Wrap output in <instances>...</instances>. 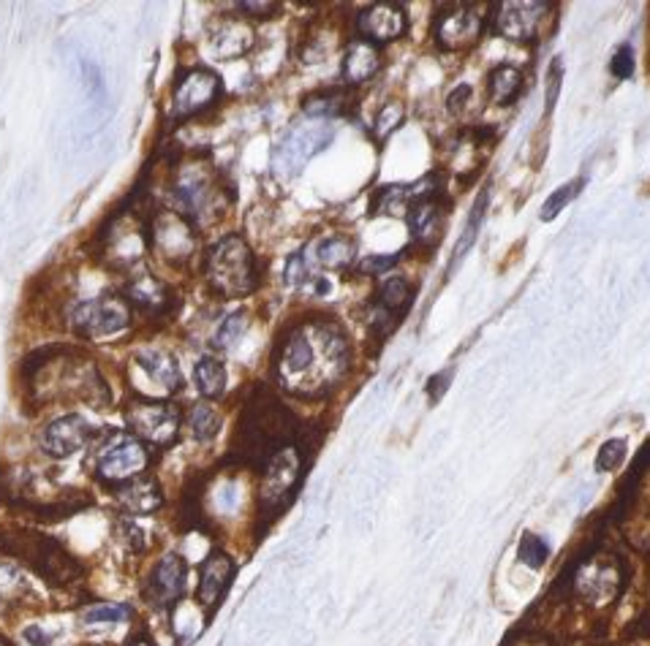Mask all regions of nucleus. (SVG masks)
Listing matches in <instances>:
<instances>
[{
    "instance_id": "nucleus-20",
    "label": "nucleus",
    "mask_w": 650,
    "mask_h": 646,
    "mask_svg": "<svg viewBox=\"0 0 650 646\" xmlns=\"http://www.w3.org/2000/svg\"><path fill=\"white\" fill-rule=\"evenodd\" d=\"M237 573V565L229 557L227 552H210V557L205 560L199 567V587H196V600L205 606L207 611L216 609L223 600L227 589L232 587V578Z\"/></svg>"
},
{
    "instance_id": "nucleus-28",
    "label": "nucleus",
    "mask_w": 650,
    "mask_h": 646,
    "mask_svg": "<svg viewBox=\"0 0 650 646\" xmlns=\"http://www.w3.org/2000/svg\"><path fill=\"white\" fill-rule=\"evenodd\" d=\"M357 258V245L349 237H327L313 245V261L324 269H346Z\"/></svg>"
},
{
    "instance_id": "nucleus-47",
    "label": "nucleus",
    "mask_w": 650,
    "mask_h": 646,
    "mask_svg": "<svg viewBox=\"0 0 650 646\" xmlns=\"http://www.w3.org/2000/svg\"><path fill=\"white\" fill-rule=\"evenodd\" d=\"M468 98H471V87H468V84H461V87H455L450 93V98H446V106H450L452 111H461L463 104Z\"/></svg>"
},
{
    "instance_id": "nucleus-17",
    "label": "nucleus",
    "mask_w": 650,
    "mask_h": 646,
    "mask_svg": "<svg viewBox=\"0 0 650 646\" xmlns=\"http://www.w3.org/2000/svg\"><path fill=\"white\" fill-rule=\"evenodd\" d=\"M446 201L444 193H441V185L436 183L433 188L425 190L406 212V221L411 226V234L417 243L422 245H436L441 237V223H444Z\"/></svg>"
},
{
    "instance_id": "nucleus-1",
    "label": "nucleus",
    "mask_w": 650,
    "mask_h": 646,
    "mask_svg": "<svg viewBox=\"0 0 650 646\" xmlns=\"http://www.w3.org/2000/svg\"><path fill=\"white\" fill-rule=\"evenodd\" d=\"M351 351L344 329L327 318H302L289 326L272 353V375L280 389L300 400L329 395L349 373Z\"/></svg>"
},
{
    "instance_id": "nucleus-22",
    "label": "nucleus",
    "mask_w": 650,
    "mask_h": 646,
    "mask_svg": "<svg viewBox=\"0 0 650 646\" xmlns=\"http://www.w3.org/2000/svg\"><path fill=\"white\" fill-rule=\"evenodd\" d=\"M126 302L131 305V310L137 307V310L148 313V316H166L175 307L172 291L150 272H139L128 280Z\"/></svg>"
},
{
    "instance_id": "nucleus-11",
    "label": "nucleus",
    "mask_w": 650,
    "mask_h": 646,
    "mask_svg": "<svg viewBox=\"0 0 650 646\" xmlns=\"http://www.w3.org/2000/svg\"><path fill=\"white\" fill-rule=\"evenodd\" d=\"M196 228L177 210H159L150 218V247L172 267H183L196 252Z\"/></svg>"
},
{
    "instance_id": "nucleus-34",
    "label": "nucleus",
    "mask_w": 650,
    "mask_h": 646,
    "mask_svg": "<svg viewBox=\"0 0 650 646\" xmlns=\"http://www.w3.org/2000/svg\"><path fill=\"white\" fill-rule=\"evenodd\" d=\"M188 426L190 432H194L196 441L207 443L221 432V415H218V410L212 408V404L196 402L194 408L188 410Z\"/></svg>"
},
{
    "instance_id": "nucleus-9",
    "label": "nucleus",
    "mask_w": 650,
    "mask_h": 646,
    "mask_svg": "<svg viewBox=\"0 0 650 646\" xmlns=\"http://www.w3.org/2000/svg\"><path fill=\"white\" fill-rule=\"evenodd\" d=\"M221 188L212 179L207 163H186L175 179V201L181 207V215L190 223H205L210 212H218L221 201Z\"/></svg>"
},
{
    "instance_id": "nucleus-48",
    "label": "nucleus",
    "mask_w": 650,
    "mask_h": 646,
    "mask_svg": "<svg viewBox=\"0 0 650 646\" xmlns=\"http://www.w3.org/2000/svg\"><path fill=\"white\" fill-rule=\"evenodd\" d=\"M126 646H159L153 642V636H150L148 631H137L131 633V638H128Z\"/></svg>"
},
{
    "instance_id": "nucleus-31",
    "label": "nucleus",
    "mask_w": 650,
    "mask_h": 646,
    "mask_svg": "<svg viewBox=\"0 0 650 646\" xmlns=\"http://www.w3.org/2000/svg\"><path fill=\"white\" fill-rule=\"evenodd\" d=\"M414 302V289L408 285V280L403 278H390L379 291V305L384 307L386 313H392L395 318H401L403 313L411 307Z\"/></svg>"
},
{
    "instance_id": "nucleus-19",
    "label": "nucleus",
    "mask_w": 650,
    "mask_h": 646,
    "mask_svg": "<svg viewBox=\"0 0 650 646\" xmlns=\"http://www.w3.org/2000/svg\"><path fill=\"white\" fill-rule=\"evenodd\" d=\"M545 11H550V3H501L498 5L496 25L501 31V36H507L509 42H531L539 33Z\"/></svg>"
},
{
    "instance_id": "nucleus-43",
    "label": "nucleus",
    "mask_w": 650,
    "mask_h": 646,
    "mask_svg": "<svg viewBox=\"0 0 650 646\" xmlns=\"http://www.w3.org/2000/svg\"><path fill=\"white\" fill-rule=\"evenodd\" d=\"M610 71H613L618 80H629L631 74H635V52H631V47H620L618 52H615L613 63H610Z\"/></svg>"
},
{
    "instance_id": "nucleus-41",
    "label": "nucleus",
    "mask_w": 650,
    "mask_h": 646,
    "mask_svg": "<svg viewBox=\"0 0 650 646\" xmlns=\"http://www.w3.org/2000/svg\"><path fill=\"white\" fill-rule=\"evenodd\" d=\"M580 190H582V179H571V183H566L564 188H558L556 193L545 201V207H542V215H539L542 221H553V218H556L577 193H580Z\"/></svg>"
},
{
    "instance_id": "nucleus-39",
    "label": "nucleus",
    "mask_w": 650,
    "mask_h": 646,
    "mask_svg": "<svg viewBox=\"0 0 650 646\" xmlns=\"http://www.w3.org/2000/svg\"><path fill=\"white\" fill-rule=\"evenodd\" d=\"M115 532H117V541L126 547V552L139 554L148 549V543H144V532L139 530L137 521H131V516H120V519L115 521Z\"/></svg>"
},
{
    "instance_id": "nucleus-26",
    "label": "nucleus",
    "mask_w": 650,
    "mask_h": 646,
    "mask_svg": "<svg viewBox=\"0 0 650 646\" xmlns=\"http://www.w3.org/2000/svg\"><path fill=\"white\" fill-rule=\"evenodd\" d=\"M254 47V27L240 20H223L218 31H212V49L221 60H234Z\"/></svg>"
},
{
    "instance_id": "nucleus-27",
    "label": "nucleus",
    "mask_w": 650,
    "mask_h": 646,
    "mask_svg": "<svg viewBox=\"0 0 650 646\" xmlns=\"http://www.w3.org/2000/svg\"><path fill=\"white\" fill-rule=\"evenodd\" d=\"M27 600H33V589L25 573L9 563H0V614L20 609Z\"/></svg>"
},
{
    "instance_id": "nucleus-10",
    "label": "nucleus",
    "mask_w": 650,
    "mask_h": 646,
    "mask_svg": "<svg viewBox=\"0 0 650 646\" xmlns=\"http://www.w3.org/2000/svg\"><path fill=\"white\" fill-rule=\"evenodd\" d=\"M150 247V228L139 223L131 212H115L109 218V226L101 234V252L112 269H128L142 258Z\"/></svg>"
},
{
    "instance_id": "nucleus-18",
    "label": "nucleus",
    "mask_w": 650,
    "mask_h": 646,
    "mask_svg": "<svg viewBox=\"0 0 650 646\" xmlns=\"http://www.w3.org/2000/svg\"><path fill=\"white\" fill-rule=\"evenodd\" d=\"M134 369L142 375L144 380L155 386L161 395H177L183 389V375L177 367V359L172 353L161 351V348H144V351L134 353Z\"/></svg>"
},
{
    "instance_id": "nucleus-8",
    "label": "nucleus",
    "mask_w": 650,
    "mask_h": 646,
    "mask_svg": "<svg viewBox=\"0 0 650 646\" xmlns=\"http://www.w3.org/2000/svg\"><path fill=\"white\" fill-rule=\"evenodd\" d=\"M335 126L329 120H313L305 126H297L286 133L278 142L276 153H272V168L283 177H294L302 172L307 161L313 155H318L322 150H327V144L333 142Z\"/></svg>"
},
{
    "instance_id": "nucleus-33",
    "label": "nucleus",
    "mask_w": 650,
    "mask_h": 646,
    "mask_svg": "<svg viewBox=\"0 0 650 646\" xmlns=\"http://www.w3.org/2000/svg\"><path fill=\"white\" fill-rule=\"evenodd\" d=\"M344 93L340 90H324V93L307 95L302 109L311 120H333V117L344 115Z\"/></svg>"
},
{
    "instance_id": "nucleus-6",
    "label": "nucleus",
    "mask_w": 650,
    "mask_h": 646,
    "mask_svg": "<svg viewBox=\"0 0 650 646\" xmlns=\"http://www.w3.org/2000/svg\"><path fill=\"white\" fill-rule=\"evenodd\" d=\"M126 424L128 432L134 437H139L144 446L166 451L177 441V435H181L183 413L166 400L134 395L126 402Z\"/></svg>"
},
{
    "instance_id": "nucleus-35",
    "label": "nucleus",
    "mask_w": 650,
    "mask_h": 646,
    "mask_svg": "<svg viewBox=\"0 0 650 646\" xmlns=\"http://www.w3.org/2000/svg\"><path fill=\"white\" fill-rule=\"evenodd\" d=\"M134 616V609L128 603H93L88 609H82V622L85 625H123Z\"/></svg>"
},
{
    "instance_id": "nucleus-4",
    "label": "nucleus",
    "mask_w": 650,
    "mask_h": 646,
    "mask_svg": "<svg viewBox=\"0 0 650 646\" xmlns=\"http://www.w3.org/2000/svg\"><path fill=\"white\" fill-rule=\"evenodd\" d=\"M205 278L207 285L223 299H243L254 294L259 285L254 250L240 234L218 239L205 258Z\"/></svg>"
},
{
    "instance_id": "nucleus-40",
    "label": "nucleus",
    "mask_w": 650,
    "mask_h": 646,
    "mask_svg": "<svg viewBox=\"0 0 650 646\" xmlns=\"http://www.w3.org/2000/svg\"><path fill=\"white\" fill-rule=\"evenodd\" d=\"M245 329H248V316H245V313H234V316H229L227 321L221 324V329L216 331V340H212V345L232 348L234 342L245 334Z\"/></svg>"
},
{
    "instance_id": "nucleus-12",
    "label": "nucleus",
    "mask_w": 650,
    "mask_h": 646,
    "mask_svg": "<svg viewBox=\"0 0 650 646\" xmlns=\"http://www.w3.org/2000/svg\"><path fill=\"white\" fill-rule=\"evenodd\" d=\"M223 93V82L210 69H188L177 77L172 90V120H188L199 111L218 104Z\"/></svg>"
},
{
    "instance_id": "nucleus-16",
    "label": "nucleus",
    "mask_w": 650,
    "mask_h": 646,
    "mask_svg": "<svg viewBox=\"0 0 650 646\" xmlns=\"http://www.w3.org/2000/svg\"><path fill=\"white\" fill-rule=\"evenodd\" d=\"M362 38L379 47V44L397 42L408 31V14L401 3H373L357 16Z\"/></svg>"
},
{
    "instance_id": "nucleus-32",
    "label": "nucleus",
    "mask_w": 650,
    "mask_h": 646,
    "mask_svg": "<svg viewBox=\"0 0 650 646\" xmlns=\"http://www.w3.org/2000/svg\"><path fill=\"white\" fill-rule=\"evenodd\" d=\"M487 201H490V190H481L479 199H476V201H474V207H471V215H468V221H465V228H463L461 239H457L455 252H452V269H455L457 263L463 261V256H465V252H468V247L474 245L476 234H479L481 221H485Z\"/></svg>"
},
{
    "instance_id": "nucleus-15",
    "label": "nucleus",
    "mask_w": 650,
    "mask_h": 646,
    "mask_svg": "<svg viewBox=\"0 0 650 646\" xmlns=\"http://www.w3.org/2000/svg\"><path fill=\"white\" fill-rule=\"evenodd\" d=\"M302 475V459L294 446L280 451L265 465V484H262V505L270 510L283 508L289 497L294 494Z\"/></svg>"
},
{
    "instance_id": "nucleus-45",
    "label": "nucleus",
    "mask_w": 650,
    "mask_h": 646,
    "mask_svg": "<svg viewBox=\"0 0 650 646\" xmlns=\"http://www.w3.org/2000/svg\"><path fill=\"white\" fill-rule=\"evenodd\" d=\"M560 71H564V63H560V58L556 63L550 66V84H547V111L556 106V98H558V87H560Z\"/></svg>"
},
{
    "instance_id": "nucleus-25",
    "label": "nucleus",
    "mask_w": 650,
    "mask_h": 646,
    "mask_svg": "<svg viewBox=\"0 0 650 646\" xmlns=\"http://www.w3.org/2000/svg\"><path fill=\"white\" fill-rule=\"evenodd\" d=\"M381 69V49L375 44L365 42V38H357L351 42V47L346 49L344 58V80L346 84H362L371 77L379 74Z\"/></svg>"
},
{
    "instance_id": "nucleus-29",
    "label": "nucleus",
    "mask_w": 650,
    "mask_h": 646,
    "mask_svg": "<svg viewBox=\"0 0 650 646\" xmlns=\"http://www.w3.org/2000/svg\"><path fill=\"white\" fill-rule=\"evenodd\" d=\"M194 384L205 400H218L227 391V367L216 356H201L194 367Z\"/></svg>"
},
{
    "instance_id": "nucleus-44",
    "label": "nucleus",
    "mask_w": 650,
    "mask_h": 646,
    "mask_svg": "<svg viewBox=\"0 0 650 646\" xmlns=\"http://www.w3.org/2000/svg\"><path fill=\"white\" fill-rule=\"evenodd\" d=\"M240 11H245L248 16H256V20H270V16H278L280 5L278 3H240Z\"/></svg>"
},
{
    "instance_id": "nucleus-46",
    "label": "nucleus",
    "mask_w": 650,
    "mask_h": 646,
    "mask_svg": "<svg viewBox=\"0 0 650 646\" xmlns=\"http://www.w3.org/2000/svg\"><path fill=\"white\" fill-rule=\"evenodd\" d=\"M450 378H452V369H450V373H439V375H436V378H430V384H428L430 402H439L441 400V395H444V391L450 389Z\"/></svg>"
},
{
    "instance_id": "nucleus-7",
    "label": "nucleus",
    "mask_w": 650,
    "mask_h": 646,
    "mask_svg": "<svg viewBox=\"0 0 650 646\" xmlns=\"http://www.w3.org/2000/svg\"><path fill=\"white\" fill-rule=\"evenodd\" d=\"M134 310L120 294H101L95 299L80 302L71 310V329L85 340H104V337H115L131 326Z\"/></svg>"
},
{
    "instance_id": "nucleus-14",
    "label": "nucleus",
    "mask_w": 650,
    "mask_h": 646,
    "mask_svg": "<svg viewBox=\"0 0 650 646\" xmlns=\"http://www.w3.org/2000/svg\"><path fill=\"white\" fill-rule=\"evenodd\" d=\"M186 560L177 552H170L153 565V571H150L148 582H144V600H148L153 609H172V606L181 603V598L186 595Z\"/></svg>"
},
{
    "instance_id": "nucleus-36",
    "label": "nucleus",
    "mask_w": 650,
    "mask_h": 646,
    "mask_svg": "<svg viewBox=\"0 0 650 646\" xmlns=\"http://www.w3.org/2000/svg\"><path fill=\"white\" fill-rule=\"evenodd\" d=\"M403 120H406V109H403L401 101H386L379 109V117H375L373 133L379 139H390L403 126Z\"/></svg>"
},
{
    "instance_id": "nucleus-3",
    "label": "nucleus",
    "mask_w": 650,
    "mask_h": 646,
    "mask_svg": "<svg viewBox=\"0 0 650 646\" xmlns=\"http://www.w3.org/2000/svg\"><path fill=\"white\" fill-rule=\"evenodd\" d=\"M297 421L276 397L262 395L254 397L240 419L237 430V451L243 462H254L265 470V465L280 451L291 446L297 432Z\"/></svg>"
},
{
    "instance_id": "nucleus-5",
    "label": "nucleus",
    "mask_w": 650,
    "mask_h": 646,
    "mask_svg": "<svg viewBox=\"0 0 650 646\" xmlns=\"http://www.w3.org/2000/svg\"><path fill=\"white\" fill-rule=\"evenodd\" d=\"M150 468V448L131 432L109 430L104 432V441L95 446L93 475L98 484L109 486L115 492L117 486L137 481L148 473Z\"/></svg>"
},
{
    "instance_id": "nucleus-2",
    "label": "nucleus",
    "mask_w": 650,
    "mask_h": 646,
    "mask_svg": "<svg viewBox=\"0 0 650 646\" xmlns=\"http://www.w3.org/2000/svg\"><path fill=\"white\" fill-rule=\"evenodd\" d=\"M0 552L25 563L53 587H74L85 576V565L58 538L27 527H0Z\"/></svg>"
},
{
    "instance_id": "nucleus-42",
    "label": "nucleus",
    "mask_w": 650,
    "mask_h": 646,
    "mask_svg": "<svg viewBox=\"0 0 650 646\" xmlns=\"http://www.w3.org/2000/svg\"><path fill=\"white\" fill-rule=\"evenodd\" d=\"M401 261V252H392V256H368L360 261V272L362 274H386L390 269L397 267Z\"/></svg>"
},
{
    "instance_id": "nucleus-30",
    "label": "nucleus",
    "mask_w": 650,
    "mask_h": 646,
    "mask_svg": "<svg viewBox=\"0 0 650 646\" xmlns=\"http://www.w3.org/2000/svg\"><path fill=\"white\" fill-rule=\"evenodd\" d=\"M487 87H490V98L498 106L514 104L520 98V93H523V74L514 66H496Z\"/></svg>"
},
{
    "instance_id": "nucleus-13",
    "label": "nucleus",
    "mask_w": 650,
    "mask_h": 646,
    "mask_svg": "<svg viewBox=\"0 0 650 646\" xmlns=\"http://www.w3.org/2000/svg\"><path fill=\"white\" fill-rule=\"evenodd\" d=\"M95 437H98V430H95L85 415L66 413L44 426L38 443H42V451L47 454V457L66 459L71 457V454L82 451L85 446H91Z\"/></svg>"
},
{
    "instance_id": "nucleus-21",
    "label": "nucleus",
    "mask_w": 650,
    "mask_h": 646,
    "mask_svg": "<svg viewBox=\"0 0 650 646\" xmlns=\"http://www.w3.org/2000/svg\"><path fill=\"white\" fill-rule=\"evenodd\" d=\"M436 42L439 47L450 49V52H457V49L471 47V44L479 42L481 36V16L476 14L474 9H455L446 11L436 20Z\"/></svg>"
},
{
    "instance_id": "nucleus-38",
    "label": "nucleus",
    "mask_w": 650,
    "mask_h": 646,
    "mask_svg": "<svg viewBox=\"0 0 650 646\" xmlns=\"http://www.w3.org/2000/svg\"><path fill=\"white\" fill-rule=\"evenodd\" d=\"M626 459V441L624 437H613V441L604 443L596 454V470L599 473H613L624 465Z\"/></svg>"
},
{
    "instance_id": "nucleus-23",
    "label": "nucleus",
    "mask_w": 650,
    "mask_h": 646,
    "mask_svg": "<svg viewBox=\"0 0 650 646\" xmlns=\"http://www.w3.org/2000/svg\"><path fill=\"white\" fill-rule=\"evenodd\" d=\"M115 500L126 516H148L161 510V505H164V492H161L159 481L150 479V475H142V479L117 486Z\"/></svg>"
},
{
    "instance_id": "nucleus-24",
    "label": "nucleus",
    "mask_w": 650,
    "mask_h": 646,
    "mask_svg": "<svg viewBox=\"0 0 650 646\" xmlns=\"http://www.w3.org/2000/svg\"><path fill=\"white\" fill-rule=\"evenodd\" d=\"M436 185V174L419 179L417 185H384V188L375 190L371 212L373 215H390V218H403L408 212V207L419 199L428 188Z\"/></svg>"
},
{
    "instance_id": "nucleus-37",
    "label": "nucleus",
    "mask_w": 650,
    "mask_h": 646,
    "mask_svg": "<svg viewBox=\"0 0 650 646\" xmlns=\"http://www.w3.org/2000/svg\"><path fill=\"white\" fill-rule=\"evenodd\" d=\"M518 557L520 563L529 565V567H542L547 563V557H550V547H547L545 538L534 536V532H529V536L520 541V549H518Z\"/></svg>"
}]
</instances>
